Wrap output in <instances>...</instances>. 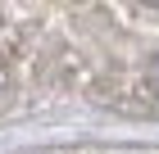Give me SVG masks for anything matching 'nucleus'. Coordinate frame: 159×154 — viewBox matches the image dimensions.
I'll list each match as a JSON object with an SVG mask.
<instances>
[{"label": "nucleus", "instance_id": "f257e3e1", "mask_svg": "<svg viewBox=\"0 0 159 154\" xmlns=\"http://www.w3.org/2000/svg\"><path fill=\"white\" fill-rule=\"evenodd\" d=\"M150 86H155V91H159V55H155V59H150Z\"/></svg>", "mask_w": 159, "mask_h": 154}]
</instances>
